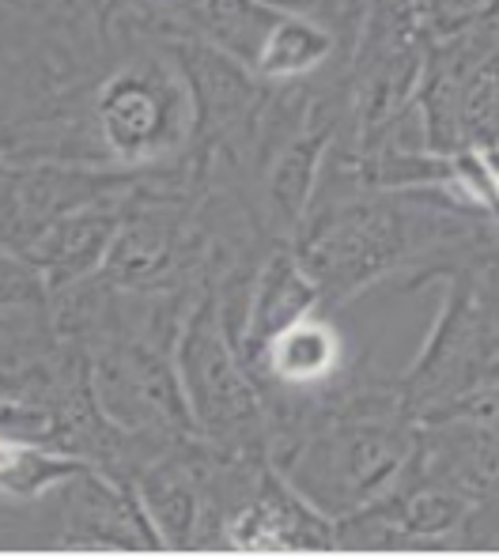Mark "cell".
I'll use <instances>...</instances> for the list:
<instances>
[{
    "label": "cell",
    "mask_w": 499,
    "mask_h": 559,
    "mask_svg": "<svg viewBox=\"0 0 499 559\" xmlns=\"http://www.w3.org/2000/svg\"><path fill=\"white\" fill-rule=\"evenodd\" d=\"M341 364H345L341 333L325 318L307 314L288 329H281L261 348L258 364H253V378H258V385H281L284 393H314L337 382Z\"/></svg>",
    "instance_id": "9"
},
{
    "label": "cell",
    "mask_w": 499,
    "mask_h": 559,
    "mask_svg": "<svg viewBox=\"0 0 499 559\" xmlns=\"http://www.w3.org/2000/svg\"><path fill=\"white\" fill-rule=\"evenodd\" d=\"M69 503V540L103 548H159V533L152 530L136 491L110 484L106 476L80 468L64 480Z\"/></svg>",
    "instance_id": "8"
},
{
    "label": "cell",
    "mask_w": 499,
    "mask_h": 559,
    "mask_svg": "<svg viewBox=\"0 0 499 559\" xmlns=\"http://www.w3.org/2000/svg\"><path fill=\"white\" fill-rule=\"evenodd\" d=\"M80 468H87L76 457H57L35 447H15L12 465L0 473V488L15 491V496H35V491L50 488V484H64L69 476H76Z\"/></svg>",
    "instance_id": "13"
},
{
    "label": "cell",
    "mask_w": 499,
    "mask_h": 559,
    "mask_svg": "<svg viewBox=\"0 0 499 559\" xmlns=\"http://www.w3.org/2000/svg\"><path fill=\"white\" fill-rule=\"evenodd\" d=\"M356 4H359V8H364V0H356Z\"/></svg>",
    "instance_id": "17"
},
{
    "label": "cell",
    "mask_w": 499,
    "mask_h": 559,
    "mask_svg": "<svg viewBox=\"0 0 499 559\" xmlns=\"http://www.w3.org/2000/svg\"><path fill=\"white\" fill-rule=\"evenodd\" d=\"M99 136L129 167L159 163L193 136V98L178 64L141 61L106 80Z\"/></svg>",
    "instance_id": "4"
},
{
    "label": "cell",
    "mask_w": 499,
    "mask_h": 559,
    "mask_svg": "<svg viewBox=\"0 0 499 559\" xmlns=\"http://www.w3.org/2000/svg\"><path fill=\"white\" fill-rule=\"evenodd\" d=\"M261 4H269L273 12L314 15V20H325V15H345V12H352L359 20V12H364L356 0H261Z\"/></svg>",
    "instance_id": "14"
},
{
    "label": "cell",
    "mask_w": 499,
    "mask_h": 559,
    "mask_svg": "<svg viewBox=\"0 0 499 559\" xmlns=\"http://www.w3.org/2000/svg\"><path fill=\"white\" fill-rule=\"evenodd\" d=\"M443 287L436 322L397 378L401 401L420 424L462 416L499 385V265L465 269Z\"/></svg>",
    "instance_id": "2"
},
{
    "label": "cell",
    "mask_w": 499,
    "mask_h": 559,
    "mask_svg": "<svg viewBox=\"0 0 499 559\" xmlns=\"http://www.w3.org/2000/svg\"><path fill=\"white\" fill-rule=\"evenodd\" d=\"M284 427L288 439L273 442V465L337 522L397 480L420 419L405 408L397 382H356L330 405L288 416Z\"/></svg>",
    "instance_id": "1"
},
{
    "label": "cell",
    "mask_w": 499,
    "mask_h": 559,
    "mask_svg": "<svg viewBox=\"0 0 499 559\" xmlns=\"http://www.w3.org/2000/svg\"><path fill=\"white\" fill-rule=\"evenodd\" d=\"M224 545L242 552H322L337 548V522L322 514L276 465H261L247 499L235 507Z\"/></svg>",
    "instance_id": "6"
},
{
    "label": "cell",
    "mask_w": 499,
    "mask_h": 559,
    "mask_svg": "<svg viewBox=\"0 0 499 559\" xmlns=\"http://www.w3.org/2000/svg\"><path fill=\"white\" fill-rule=\"evenodd\" d=\"M333 53H337V35L330 23L314 15L281 12L258 49L253 76L261 84H296V80L314 76Z\"/></svg>",
    "instance_id": "11"
},
{
    "label": "cell",
    "mask_w": 499,
    "mask_h": 559,
    "mask_svg": "<svg viewBox=\"0 0 499 559\" xmlns=\"http://www.w3.org/2000/svg\"><path fill=\"white\" fill-rule=\"evenodd\" d=\"M95 397L110 427L175 447L198 439L186 408L175 356H163L148 341H118L95 364Z\"/></svg>",
    "instance_id": "5"
},
{
    "label": "cell",
    "mask_w": 499,
    "mask_h": 559,
    "mask_svg": "<svg viewBox=\"0 0 499 559\" xmlns=\"http://www.w3.org/2000/svg\"><path fill=\"white\" fill-rule=\"evenodd\" d=\"M118 227H121L118 209L99 212V201L84 204V209H72L61 219H54L35 238L38 246L31 250V258H35V265H43L54 276V284H76L80 276L95 273L110 258Z\"/></svg>",
    "instance_id": "10"
},
{
    "label": "cell",
    "mask_w": 499,
    "mask_h": 559,
    "mask_svg": "<svg viewBox=\"0 0 499 559\" xmlns=\"http://www.w3.org/2000/svg\"><path fill=\"white\" fill-rule=\"evenodd\" d=\"M318 302H322V292H318V284L310 280L307 269H302L292 242L273 246V250L258 261V269H253L247 322H242V333H239V341H235V352H239V359L250 367V374H253V364H258L261 348H265L281 329L314 314Z\"/></svg>",
    "instance_id": "7"
},
{
    "label": "cell",
    "mask_w": 499,
    "mask_h": 559,
    "mask_svg": "<svg viewBox=\"0 0 499 559\" xmlns=\"http://www.w3.org/2000/svg\"><path fill=\"white\" fill-rule=\"evenodd\" d=\"M175 367L198 439L224 454L265 457L269 405L261 397L258 378L227 341L212 295H204L186 318V325L178 329Z\"/></svg>",
    "instance_id": "3"
},
{
    "label": "cell",
    "mask_w": 499,
    "mask_h": 559,
    "mask_svg": "<svg viewBox=\"0 0 499 559\" xmlns=\"http://www.w3.org/2000/svg\"><path fill=\"white\" fill-rule=\"evenodd\" d=\"M12 454H15V442H4V439H0V473H4V468L12 465Z\"/></svg>",
    "instance_id": "15"
},
{
    "label": "cell",
    "mask_w": 499,
    "mask_h": 559,
    "mask_svg": "<svg viewBox=\"0 0 499 559\" xmlns=\"http://www.w3.org/2000/svg\"><path fill=\"white\" fill-rule=\"evenodd\" d=\"M458 121H462L465 147H480V152L499 147V46L473 69L462 92Z\"/></svg>",
    "instance_id": "12"
},
{
    "label": "cell",
    "mask_w": 499,
    "mask_h": 559,
    "mask_svg": "<svg viewBox=\"0 0 499 559\" xmlns=\"http://www.w3.org/2000/svg\"><path fill=\"white\" fill-rule=\"evenodd\" d=\"M416 4H420V12H424V0H416Z\"/></svg>",
    "instance_id": "16"
}]
</instances>
